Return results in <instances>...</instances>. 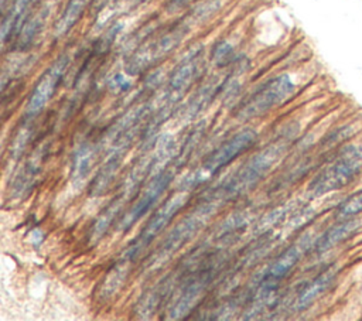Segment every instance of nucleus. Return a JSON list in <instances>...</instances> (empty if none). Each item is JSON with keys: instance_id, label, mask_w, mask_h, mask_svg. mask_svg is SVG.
Returning <instances> with one entry per match:
<instances>
[{"instance_id": "1a4fd4ad", "label": "nucleus", "mask_w": 362, "mask_h": 321, "mask_svg": "<svg viewBox=\"0 0 362 321\" xmlns=\"http://www.w3.org/2000/svg\"><path fill=\"white\" fill-rule=\"evenodd\" d=\"M148 173H151V157L140 160L133 167V170L127 174L123 185L119 188V191L115 195V198L112 199V202L102 211L99 218L95 221V223L92 226V232L89 235L92 242H96L98 239H100L105 235V232L109 229L110 223L113 222L115 216L120 212L123 205L137 192L144 177H147Z\"/></svg>"}, {"instance_id": "aec40b11", "label": "nucleus", "mask_w": 362, "mask_h": 321, "mask_svg": "<svg viewBox=\"0 0 362 321\" xmlns=\"http://www.w3.org/2000/svg\"><path fill=\"white\" fill-rule=\"evenodd\" d=\"M223 85H225V82H221L218 78H212L206 83H204L194 93V96L189 99V102L187 105V115H188V117H192L197 113H199L202 109H205L206 105L216 95V92H219L223 88Z\"/></svg>"}, {"instance_id": "f257e3e1", "label": "nucleus", "mask_w": 362, "mask_h": 321, "mask_svg": "<svg viewBox=\"0 0 362 321\" xmlns=\"http://www.w3.org/2000/svg\"><path fill=\"white\" fill-rule=\"evenodd\" d=\"M204 65V47L195 45L191 48L182 59L175 65L168 76L165 91L161 96V105L157 107L154 116L150 119L148 126L146 127V136L153 137L160 124L170 116L174 106L182 99L185 92L191 88L195 79L199 76Z\"/></svg>"}, {"instance_id": "39448f33", "label": "nucleus", "mask_w": 362, "mask_h": 321, "mask_svg": "<svg viewBox=\"0 0 362 321\" xmlns=\"http://www.w3.org/2000/svg\"><path fill=\"white\" fill-rule=\"evenodd\" d=\"M218 204L219 202H216V201L202 204L201 206L195 208L194 212H191L189 215L182 218L181 222L177 223L170 230V233L163 239V242L158 245V247L150 256V259L146 264V270H154V269L160 267L161 264H164L168 259H171L205 225V222L216 211Z\"/></svg>"}, {"instance_id": "f8f14e48", "label": "nucleus", "mask_w": 362, "mask_h": 321, "mask_svg": "<svg viewBox=\"0 0 362 321\" xmlns=\"http://www.w3.org/2000/svg\"><path fill=\"white\" fill-rule=\"evenodd\" d=\"M307 240L305 238L300 239L297 243L287 247L277 259H274L270 266L266 267V270L262 272L259 279V300H266L270 293H273L279 283L293 270V267L298 263L301 259V255L307 249Z\"/></svg>"}, {"instance_id": "f3484780", "label": "nucleus", "mask_w": 362, "mask_h": 321, "mask_svg": "<svg viewBox=\"0 0 362 321\" xmlns=\"http://www.w3.org/2000/svg\"><path fill=\"white\" fill-rule=\"evenodd\" d=\"M45 156H47L45 144H42L27 160L25 165L23 167L21 174L17 177V180L14 182V189H13L14 195L24 197L27 192L31 191L33 185L35 184V181H37V178H38V175L42 170V163H44Z\"/></svg>"}, {"instance_id": "423d86ee", "label": "nucleus", "mask_w": 362, "mask_h": 321, "mask_svg": "<svg viewBox=\"0 0 362 321\" xmlns=\"http://www.w3.org/2000/svg\"><path fill=\"white\" fill-rule=\"evenodd\" d=\"M255 140L256 133L252 129H246L233 134L230 139L223 141L218 148H215L194 173L185 177V180L181 184L182 191L194 189L201 184L206 182L219 170H222L225 165L230 164L238 156L245 153L255 143Z\"/></svg>"}, {"instance_id": "20e7f679", "label": "nucleus", "mask_w": 362, "mask_h": 321, "mask_svg": "<svg viewBox=\"0 0 362 321\" xmlns=\"http://www.w3.org/2000/svg\"><path fill=\"white\" fill-rule=\"evenodd\" d=\"M192 23L185 16L182 20L173 24L168 30L157 35L156 38L146 41L133 54L126 59L124 71L127 75L134 76L146 72L147 69L157 65L161 59H164L168 54H171L178 44L184 40L187 33L189 31Z\"/></svg>"}, {"instance_id": "9b49d317", "label": "nucleus", "mask_w": 362, "mask_h": 321, "mask_svg": "<svg viewBox=\"0 0 362 321\" xmlns=\"http://www.w3.org/2000/svg\"><path fill=\"white\" fill-rule=\"evenodd\" d=\"M218 269L219 266L212 263L204 269H199L189 279H187L177 300L168 310V318L178 320L185 317L191 311V308H194L198 304V301L201 300V297L215 279Z\"/></svg>"}, {"instance_id": "4468645a", "label": "nucleus", "mask_w": 362, "mask_h": 321, "mask_svg": "<svg viewBox=\"0 0 362 321\" xmlns=\"http://www.w3.org/2000/svg\"><path fill=\"white\" fill-rule=\"evenodd\" d=\"M361 226V219L356 218H349V219H342L341 222L332 225L328 228L313 245V249L317 255L325 253L329 249H332L335 245L341 243L344 239L349 238L358 228Z\"/></svg>"}, {"instance_id": "a211bd4d", "label": "nucleus", "mask_w": 362, "mask_h": 321, "mask_svg": "<svg viewBox=\"0 0 362 321\" xmlns=\"http://www.w3.org/2000/svg\"><path fill=\"white\" fill-rule=\"evenodd\" d=\"M88 0H69L58 17V20L54 24V37L61 38L65 34H68L72 27L81 20L85 8H86Z\"/></svg>"}, {"instance_id": "4be33fe9", "label": "nucleus", "mask_w": 362, "mask_h": 321, "mask_svg": "<svg viewBox=\"0 0 362 321\" xmlns=\"http://www.w3.org/2000/svg\"><path fill=\"white\" fill-rule=\"evenodd\" d=\"M122 30H123V24H122V23H119V21L112 23L110 27H109V28L96 40V42L93 44V54L99 55V54L106 52V51L112 47L115 38L117 37V34H119Z\"/></svg>"}, {"instance_id": "bb28decb", "label": "nucleus", "mask_w": 362, "mask_h": 321, "mask_svg": "<svg viewBox=\"0 0 362 321\" xmlns=\"http://www.w3.org/2000/svg\"><path fill=\"white\" fill-rule=\"evenodd\" d=\"M150 0H124L123 1V7H122V10L124 11H133V10H136V8H139L140 6H143V4H146V3H148Z\"/></svg>"}, {"instance_id": "7ed1b4c3", "label": "nucleus", "mask_w": 362, "mask_h": 321, "mask_svg": "<svg viewBox=\"0 0 362 321\" xmlns=\"http://www.w3.org/2000/svg\"><path fill=\"white\" fill-rule=\"evenodd\" d=\"M362 171V147L346 144L308 184L313 197H322L349 185Z\"/></svg>"}, {"instance_id": "ddd939ff", "label": "nucleus", "mask_w": 362, "mask_h": 321, "mask_svg": "<svg viewBox=\"0 0 362 321\" xmlns=\"http://www.w3.org/2000/svg\"><path fill=\"white\" fill-rule=\"evenodd\" d=\"M69 65V55L61 54L49 66L48 69L41 75L38 82L35 83L27 106H25V116L34 117L37 116L44 106L49 102V99L54 96L59 82L64 78V74Z\"/></svg>"}, {"instance_id": "9d476101", "label": "nucleus", "mask_w": 362, "mask_h": 321, "mask_svg": "<svg viewBox=\"0 0 362 321\" xmlns=\"http://www.w3.org/2000/svg\"><path fill=\"white\" fill-rule=\"evenodd\" d=\"M175 168H177L175 165L167 167L151 178L147 187L140 192L136 202L119 221V225H117L119 230H124V232L129 230L143 215H146L151 209V206L158 201V198L163 195V192L167 189V187L173 181Z\"/></svg>"}, {"instance_id": "a878e982", "label": "nucleus", "mask_w": 362, "mask_h": 321, "mask_svg": "<svg viewBox=\"0 0 362 321\" xmlns=\"http://www.w3.org/2000/svg\"><path fill=\"white\" fill-rule=\"evenodd\" d=\"M194 1H197V0H167L165 1V10L168 13H175V11H180L181 8L189 6Z\"/></svg>"}, {"instance_id": "412c9836", "label": "nucleus", "mask_w": 362, "mask_h": 321, "mask_svg": "<svg viewBox=\"0 0 362 321\" xmlns=\"http://www.w3.org/2000/svg\"><path fill=\"white\" fill-rule=\"evenodd\" d=\"M361 212H362V192H358V194H352L338 205L335 211V218L341 221L349 219V218H355Z\"/></svg>"}, {"instance_id": "2eb2a0df", "label": "nucleus", "mask_w": 362, "mask_h": 321, "mask_svg": "<svg viewBox=\"0 0 362 321\" xmlns=\"http://www.w3.org/2000/svg\"><path fill=\"white\" fill-rule=\"evenodd\" d=\"M338 273L337 266H329L324 272H321L318 276H315L300 293L296 300V308L297 310H305L310 307L325 290L329 288L332 281L335 280Z\"/></svg>"}, {"instance_id": "b1692460", "label": "nucleus", "mask_w": 362, "mask_h": 321, "mask_svg": "<svg viewBox=\"0 0 362 321\" xmlns=\"http://www.w3.org/2000/svg\"><path fill=\"white\" fill-rule=\"evenodd\" d=\"M355 133V129L352 126H341L338 129H335L334 132H331L325 139L324 143L325 146H334L337 143H342L344 140H348L349 137H352Z\"/></svg>"}, {"instance_id": "5701e85b", "label": "nucleus", "mask_w": 362, "mask_h": 321, "mask_svg": "<svg viewBox=\"0 0 362 321\" xmlns=\"http://www.w3.org/2000/svg\"><path fill=\"white\" fill-rule=\"evenodd\" d=\"M236 59L233 47L228 41H219L214 45L212 49V61L216 66L222 68L226 65H230Z\"/></svg>"}, {"instance_id": "cd10ccee", "label": "nucleus", "mask_w": 362, "mask_h": 321, "mask_svg": "<svg viewBox=\"0 0 362 321\" xmlns=\"http://www.w3.org/2000/svg\"><path fill=\"white\" fill-rule=\"evenodd\" d=\"M107 0H92V4L95 6V7H98L99 10H102V7H103V4L106 3Z\"/></svg>"}, {"instance_id": "6e6552de", "label": "nucleus", "mask_w": 362, "mask_h": 321, "mask_svg": "<svg viewBox=\"0 0 362 321\" xmlns=\"http://www.w3.org/2000/svg\"><path fill=\"white\" fill-rule=\"evenodd\" d=\"M188 201V191H180L170 197L150 218V221L146 223V226L141 229L139 236L129 245V247L124 250L122 259L132 262L136 257H139L147 246L163 232V229L173 221V218L178 214V211L187 204Z\"/></svg>"}, {"instance_id": "6ab92c4d", "label": "nucleus", "mask_w": 362, "mask_h": 321, "mask_svg": "<svg viewBox=\"0 0 362 321\" xmlns=\"http://www.w3.org/2000/svg\"><path fill=\"white\" fill-rule=\"evenodd\" d=\"M95 156L96 147L93 143H82L78 147L72 161V181L75 184H81L88 177L92 170Z\"/></svg>"}, {"instance_id": "0eeeda50", "label": "nucleus", "mask_w": 362, "mask_h": 321, "mask_svg": "<svg viewBox=\"0 0 362 321\" xmlns=\"http://www.w3.org/2000/svg\"><path fill=\"white\" fill-rule=\"evenodd\" d=\"M296 89V83L290 75L281 74L269 79L253 93L245 98L235 109V116L240 120L257 117L274 106L287 100Z\"/></svg>"}, {"instance_id": "f03ea898", "label": "nucleus", "mask_w": 362, "mask_h": 321, "mask_svg": "<svg viewBox=\"0 0 362 321\" xmlns=\"http://www.w3.org/2000/svg\"><path fill=\"white\" fill-rule=\"evenodd\" d=\"M286 150L284 141H276L256 153L246 164L225 181L212 195L211 201L222 202L240 197L250 191L279 161Z\"/></svg>"}, {"instance_id": "393cba45", "label": "nucleus", "mask_w": 362, "mask_h": 321, "mask_svg": "<svg viewBox=\"0 0 362 321\" xmlns=\"http://www.w3.org/2000/svg\"><path fill=\"white\" fill-rule=\"evenodd\" d=\"M132 86V81L129 79L127 75L122 74V72H117L115 74L109 82H107V88L110 89V92L113 93H123L126 91H129Z\"/></svg>"}, {"instance_id": "dca6fc26", "label": "nucleus", "mask_w": 362, "mask_h": 321, "mask_svg": "<svg viewBox=\"0 0 362 321\" xmlns=\"http://www.w3.org/2000/svg\"><path fill=\"white\" fill-rule=\"evenodd\" d=\"M48 14H49V8L42 7L38 11H35L34 14L28 16V18L24 21V24L21 25L20 31L16 35V41L13 45L14 51L23 52L33 47V44L35 42L37 37L40 35V33L47 21Z\"/></svg>"}]
</instances>
